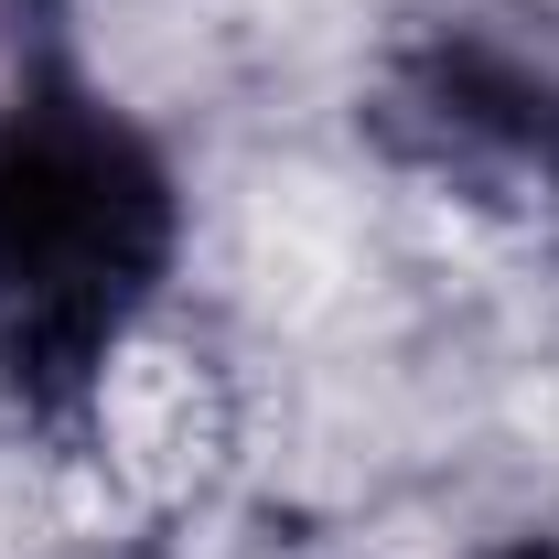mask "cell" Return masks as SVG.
I'll return each instance as SVG.
<instances>
[{
    "label": "cell",
    "mask_w": 559,
    "mask_h": 559,
    "mask_svg": "<svg viewBox=\"0 0 559 559\" xmlns=\"http://www.w3.org/2000/svg\"><path fill=\"white\" fill-rule=\"evenodd\" d=\"M183 248V162L86 55V0H0V409L86 441Z\"/></svg>",
    "instance_id": "cell-1"
},
{
    "label": "cell",
    "mask_w": 559,
    "mask_h": 559,
    "mask_svg": "<svg viewBox=\"0 0 559 559\" xmlns=\"http://www.w3.org/2000/svg\"><path fill=\"white\" fill-rule=\"evenodd\" d=\"M355 140L441 205L559 215V0L409 11L355 86Z\"/></svg>",
    "instance_id": "cell-2"
},
{
    "label": "cell",
    "mask_w": 559,
    "mask_h": 559,
    "mask_svg": "<svg viewBox=\"0 0 559 559\" xmlns=\"http://www.w3.org/2000/svg\"><path fill=\"white\" fill-rule=\"evenodd\" d=\"M474 559H559V527H506V538H485Z\"/></svg>",
    "instance_id": "cell-3"
}]
</instances>
